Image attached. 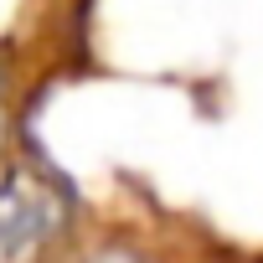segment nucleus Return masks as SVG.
Wrapping results in <instances>:
<instances>
[{
  "mask_svg": "<svg viewBox=\"0 0 263 263\" xmlns=\"http://www.w3.org/2000/svg\"><path fill=\"white\" fill-rule=\"evenodd\" d=\"M62 222H67V201L47 176L36 171L0 176V263H26L57 237Z\"/></svg>",
  "mask_w": 263,
  "mask_h": 263,
  "instance_id": "1",
  "label": "nucleus"
},
{
  "mask_svg": "<svg viewBox=\"0 0 263 263\" xmlns=\"http://www.w3.org/2000/svg\"><path fill=\"white\" fill-rule=\"evenodd\" d=\"M93 263H135V258H129V253H124V248H103V253H98V258H93Z\"/></svg>",
  "mask_w": 263,
  "mask_h": 263,
  "instance_id": "2",
  "label": "nucleus"
}]
</instances>
